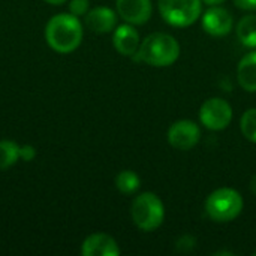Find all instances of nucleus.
<instances>
[{
    "label": "nucleus",
    "mask_w": 256,
    "mask_h": 256,
    "mask_svg": "<svg viewBox=\"0 0 256 256\" xmlns=\"http://www.w3.org/2000/svg\"><path fill=\"white\" fill-rule=\"evenodd\" d=\"M141 186V180H140V176L132 171V170H124V171H120L116 177V188L124 194V195H132L135 194Z\"/></svg>",
    "instance_id": "obj_15"
},
{
    "label": "nucleus",
    "mask_w": 256,
    "mask_h": 256,
    "mask_svg": "<svg viewBox=\"0 0 256 256\" xmlns=\"http://www.w3.org/2000/svg\"><path fill=\"white\" fill-rule=\"evenodd\" d=\"M81 254L84 256H118L120 248L111 236L96 232L82 242Z\"/></svg>",
    "instance_id": "obj_10"
},
{
    "label": "nucleus",
    "mask_w": 256,
    "mask_h": 256,
    "mask_svg": "<svg viewBox=\"0 0 256 256\" xmlns=\"http://www.w3.org/2000/svg\"><path fill=\"white\" fill-rule=\"evenodd\" d=\"M204 4H207V6H219V4H222L225 0H201Z\"/></svg>",
    "instance_id": "obj_22"
},
{
    "label": "nucleus",
    "mask_w": 256,
    "mask_h": 256,
    "mask_svg": "<svg viewBox=\"0 0 256 256\" xmlns=\"http://www.w3.org/2000/svg\"><path fill=\"white\" fill-rule=\"evenodd\" d=\"M196 246V240L192 236H183L177 240L176 243V250L182 252V254H189L190 250H194Z\"/></svg>",
    "instance_id": "obj_18"
},
{
    "label": "nucleus",
    "mask_w": 256,
    "mask_h": 256,
    "mask_svg": "<svg viewBox=\"0 0 256 256\" xmlns=\"http://www.w3.org/2000/svg\"><path fill=\"white\" fill-rule=\"evenodd\" d=\"M237 80L243 90L256 93V51L248 52L237 66Z\"/></svg>",
    "instance_id": "obj_13"
},
{
    "label": "nucleus",
    "mask_w": 256,
    "mask_h": 256,
    "mask_svg": "<svg viewBox=\"0 0 256 256\" xmlns=\"http://www.w3.org/2000/svg\"><path fill=\"white\" fill-rule=\"evenodd\" d=\"M44 2H46V3H50V4H54V6H57V4H63V3H66V2H69V0H44Z\"/></svg>",
    "instance_id": "obj_24"
},
{
    "label": "nucleus",
    "mask_w": 256,
    "mask_h": 256,
    "mask_svg": "<svg viewBox=\"0 0 256 256\" xmlns=\"http://www.w3.org/2000/svg\"><path fill=\"white\" fill-rule=\"evenodd\" d=\"M243 196L232 188H220L212 192L206 200L207 216L218 224L232 222L243 212Z\"/></svg>",
    "instance_id": "obj_3"
},
{
    "label": "nucleus",
    "mask_w": 256,
    "mask_h": 256,
    "mask_svg": "<svg viewBox=\"0 0 256 256\" xmlns=\"http://www.w3.org/2000/svg\"><path fill=\"white\" fill-rule=\"evenodd\" d=\"M240 130L246 140L256 144V108H249L240 118Z\"/></svg>",
    "instance_id": "obj_17"
},
{
    "label": "nucleus",
    "mask_w": 256,
    "mask_h": 256,
    "mask_svg": "<svg viewBox=\"0 0 256 256\" xmlns=\"http://www.w3.org/2000/svg\"><path fill=\"white\" fill-rule=\"evenodd\" d=\"M36 156V150L33 146L26 144V146H20V158L26 162H30L33 158Z\"/></svg>",
    "instance_id": "obj_20"
},
{
    "label": "nucleus",
    "mask_w": 256,
    "mask_h": 256,
    "mask_svg": "<svg viewBox=\"0 0 256 256\" xmlns=\"http://www.w3.org/2000/svg\"><path fill=\"white\" fill-rule=\"evenodd\" d=\"M140 44H141L140 33L136 32V28L132 24L126 22V24H122L114 28L112 45L118 54L132 57L138 51Z\"/></svg>",
    "instance_id": "obj_11"
},
{
    "label": "nucleus",
    "mask_w": 256,
    "mask_h": 256,
    "mask_svg": "<svg viewBox=\"0 0 256 256\" xmlns=\"http://www.w3.org/2000/svg\"><path fill=\"white\" fill-rule=\"evenodd\" d=\"M170 146L177 150H190L201 140V129L192 120H177L174 122L166 134Z\"/></svg>",
    "instance_id": "obj_7"
},
{
    "label": "nucleus",
    "mask_w": 256,
    "mask_h": 256,
    "mask_svg": "<svg viewBox=\"0 0 256 256\" xmlns=\"http://www.w3.org/2000/svg\"><path fill=\"white\" fill-rule=\"evenodd\" d=\"M200 120L208 130H224L232 120V108L222 98H210L200 108Z\"/></svg>",
    "instance_id": "obj_6"
},
{
    "label": "nucleus",
    "mask_w": 256,
    "mask_h": 256,
    "mask_svg": "<svg viewBox=\"0 0 256 256\" xmlns=\"http://www.w3.org/2000/svg\"><path fill=\"white\" fill-rule=\"evenodd\" d=\"M232 15L228 9L219 6H208L202 14V28L210 36H226L232 30Z\"/></svg>",
    "instance_id": "obj_8"
},
{
    "label": "nucleus",
    "mask_w": 256,
    "mask_h": 256,
    "mask_svg": "<svg viewBox=\"0 0 256 256\" xmlns=\"http://www.w3.org/2000/svg\"><path fill=\"white\" fill-rule=\"evenodd\" d=\"M130 216L136 228L150 232L158 230L165 219V207L162 200L153 192H144L132 201Z\"/></svg>",
    "instance_id": "obj_4"
},
{
    "label": "nucleus",
    "mask_w": 256,
    "mask_h": 256,
    "mask_svg": "<svg viewBox=\"0 0 256 256\" xmlns=\"http://www.w3.org/2000/svg\"><path fill=\"white\" fill-rule=\"evenodd\" d=\"M236 33L244 46L256 48V14L243 16L236 27Z\"/></svg>",
    "instance_id": "obj_14"
},
{
    "label": "nucleus",
    "mask_w": 256,
    "mask_h": 256,
    "mask_svg": "<svg viewBox=\"0 0 256 256\" xmlns=\"http://www.w3.org/2000/svg\"><path fill=\"white\" fill-rule=\"evenodd\" d=\"M117 14L122 20L132 26L146 24L152 16V0H117Z\"/></svg>",
    "instance_id": "obj_9"
},
{
    "label": "nucleus",
    "mask_w": 256,
    "mask_h": 256,
    "mask_svg": "<svg viewBox=\"0 0 256 256\" xmlns=\"http://www.w3.org/2000/svg\"><path fill=\"white\" fill-rule=\"evenodd\" d=\"M82 24L78 16L69 14H57L50 18L45 26V39L51 50L60 54L74 52L82 42Z\"/></svg>",
    "instance_id": "obj_1"
},
{
    "label": "nucleus",
    "mask_w": 256,
    "mask_h": 256,
    "mask_svg": "<svg viewBox=\"0 0 256 256\" xmlns=\"http://www.w3.org/2000/svg\"><path fill=\"white\" fill-rule=\"evenodd\" d=\"M254 255H255V256H256V252H255V254H254Z\"/></svg>",
    "instance_id": "obj_26"
},
{
    "label": "nucleus",
    "mask_w": 256,
    "mask_h": 256,
    "mask_svg": "<svg viewBox=\"0 0 256 256\" xmlns=\"http://www.w3.org/2000/svg\"><path fill=\"white\" fill-rule=\"evenodd\" d=\"M180 57V44L168 33L156 32L148 34L138 51L132 56L134 60L150 64L153 68H166L176 63Z\"/></svg>",
    "instance_id": "obj_2"
},
{
    "label": "nucleus",
    "mask_w": 256,
    "mask_h": 256,
    "mask_svg": "<svg viewBox=\"0 0 256 256\" xmlns=\"http://www.w3.org/2000/svg\"><path fill=\"white\" fill-rule=\"evenodd\" d=\"M88 0H70L69 2V12L75 16H82L88 12Z\"/></svg>",
    "instance_id": "obj_19"
},
{
    "label": "nucleus",
    "mask_w": 256,
    "mask_h": 256,
    "mask_svg": "<svg viewBox=\"0 0 256 256\" xmlns=\"http://www.w3.org/2000/svg\"><path fill=\"white\" fill-rule=\"evenodd\" d=\"M20 159V146L10 140L0 141V170H8Z\"/></svg>",
    "instance_id": "obj_16"
},
{
    "label": "nucleus",
    "mask_w": 256,
    "mask_h": 256,
    "mask_svg": "<svg viewBox=\"0 0 256 256\" xmlns=\"http://www.w3.org/2000/svg\"><path fill=\"white\" fill-rule=\"evenodd\" d=\"M238 9L243 10H256V0H232Z\"/></svg>",
    "instance_id": "obj_21"
},
{
    "label": "nucleus",
    "mask_w": 256,
    "mask_h": 256,
    "mask_svg": "<svg viewBox=\"0 0 256 256\" xmlns=\"http://www.w3.org/2000/svg\"><path fill=\"white\" fill-rule=\"evenodd\" d=\"M249 186H250V192L256 196V174L250 178V184H249Z\"/></svg>",
    "instance_id": "obj_23"
},
{
    "label": "nucleus",
    "mask_w": 256,
    "mask_h": 256,
    "mask_svg": "<svg viewBox=\"0 0 256 256\" xmlns=\"http://www.w3.org/2000/svg\"><path fill=\"white\" fill-rule=\"evenodd\" d=\"M162 18L174 27H189L201 16V0H158Z\"/></svg>",
    "instance_id": "obj_5"
},
{
    "label": "nucleus",
    "mask_w": 256,
    "mask_h": 256,
    "mask_svg": "<svg viewBox=\"0 0 256 256\" xmlns=\"http://www.w3.org/2000/svg\"><path fill=\"white\" fill-rule=\"evenodd\" d=\"M86 26L94 33H110L117 26V14L106 6H99L86 14Z\"/></svg>",
    "instance_id": "obj_12"
},
{
    "label": "nucleus",
    "mask_w": 256,
    "mask_h": 256,
    "mask_svg": "<svg viewBox=\"0 0 256 256\" xmlns=\"http://www.w3.org/2000/svg\"><path fill=\"white\" fill-rule=\"evenodd\" d=\"M216 256H220V255H228V256H234V254L232 252H216L214 254Z\"/></svg>",
    "instance_id": "obj_25"
}]
</instances>
